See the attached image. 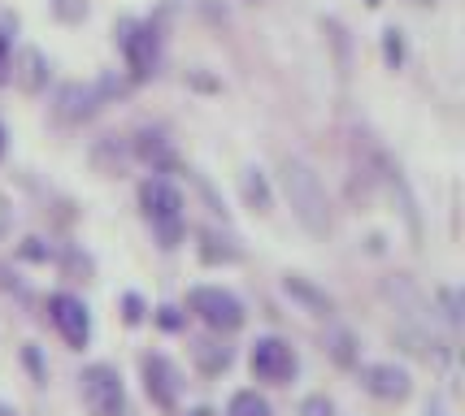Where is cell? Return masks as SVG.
Masks as SVG:
<instances>
[{"label": "cell", "instance_id": "6da1fadb", "mask_svg": "<svg viewBox=\"0 0 465 416\" xmlns=\"http://www.w3.org/2000/svg\"><path fill=\"white\" fill-rule=\"evenodd\" d=\"M279 174H283V191H287V204H292L296 221L313 238H326L335 230V208H331V196H326L318 169L301 157H283Z\"/></svg>", "mask_w": 465, "mask_h": 416}, {"label": "cell", "instance_id": "7a4b0ae2", "mask_svg": "<svg viewBox=\"0 0 465 416\" xmlns=\"http://www.w3.org/2000/svg\"><path fill=\"white\" fill-rule=\"evenodd\" d=\"M140 208L148 226H153V235L162 247H179L183 243V196L170 187L165 179H148L140 187Z\"/></svg>", "mask_w": 465, "mask_h": 416}, {"label": "cell", "instance_id": "3957f363", "mask_svg": "<svg viewBox=\"0 0 465 416\" xmlns=\"http://www.w3.org/2000/svg\"><path fill=\"white\" fill-rule=\"evenodd\" d=\"M187 313L201 321L204 330H213V334H235L248 321L240 295L226 291V286H192L187 291Z\"/></svg>", "mask_w": 465, "mask_h": 416}, {"label": "cell", "instance_id": "277c9868", "mask_svg": "<svg viewBox=\"0 0 465 416\" xmlns=\"http://www.w3.org/2000/svg\"><path fill=\"white\" fill-rule=\"evenodd\" d=\"M248 369L257 382L265 386H292L296 373H301V356H296V347L279 334H265L252 343V352H248Z\"/></svg>", "mask_w": 465, "mask_h": 416}, {"label": "cell", "instance_id": "5b68a950", "mask_svg": "<svg viewBox=\"0 0 465 416\" xmlns=\"http://www.w3.org/2000/svg\"><path fill=\"white\" fill-rule=\"evenodd\" d=\"M79 391H83V403L92 416H122L126 412V386H122V373L114 364H87L79 373Z\"/></svg>", "mask_w": 465, "mask_h": 416}, {"label": "cell", "instance_id": "8992f818", "mask_svg": "<svg viewBox=\"0 0 465 416\" xmlns=\"http://www.w3.org/2000/svg\"><path fill=\"white\" fill-rule=\"evenodd\" d=\"M140 377H143V395L153 399L162 412H174L183 395V369L165 352H143L140 356Z\"/></svg>", "mask_w": 465, "mask_h": 416}, {"label": "cell", "instance_id": "52a82bcc", "mask_svg": "<svg viewBox=\"0 0 465 416\" xmlns=\"http://www.w3.org/2000/svg\"><path fill=\"white\" fill-rule=\"evenodd\" d=\"M48 321H53V330L61 334V343L74 347V352H83L92 343V313H87V304L79 295H70V291L48 295Z\"/></svg>", "mask_w": 465, "mask_h": 416}, {"label": "cell", "instance_id": "ba28073f", "mask_svg": "<svg viewBox=\"0 0 465 416\" xmlns=\"http://www.w3.org/2000/svg\"><path fill=\"white\" fill-rule=\"evenodd\" d=\"M361 386L365 395L383 399V403H405L413 395V377H409L405 364L396 360H379V364H365L361 369Z\"/></svg>", "mask_w": 465, "mask_h": 416}, {"label": "cell", "instance_id": "9c48e42d", "mask_svg": "<svg viewBox=\"0 0 465 416\" xmlns=\"http://www.w3.org/2000/svg\"><path fill=\"white\" fill-rule=\"evenodd\" d=\"M231 360H235V352H231L226 334L196 338V343H192V364H196V373H204V377H223L226 369H231Z\"/></svg>", "mask_w": 465, "mask_h": 416}, {"label": "cell", "instance_id": "30bf717a", "mask_svg": "<svg viewBox=\"0 0 465 416\" xmlns=\"http://www.w3.org/2000/svg\"><path fill=\"white\" fill-rule=\"evenodd\" d=\"M122 48H126V61H131V74L143 79V74L153 70V61H157V35H153L148 26H126Z\"/></svg>", "mask_w": 465, "mask_h": 416}, {"label": "cell", "instance_id": "8fae6325", "mask_svg": "<svg viewBox=\"0 0 465 416\" xmlns=\"http://www.w3.org/2000/svg\"><path fill=\"white\" fill-rule=\"evenodd\" d=\"M96 104H101V92L96 87H83V82H65L57 92V113L61 121H83L96 113Z\"/></svg>", "mask_w": 465, "mask_h": 416}, {"label": "cell", "instance_id": "7c38bea8", "mask_svg": "<svg viewBox=\"0 0 465 416\" xmlns=\"http://www.w3.org/2000/svg\"><path fill=\"white\" fill-rule=\"evenodd\" d=\"M283 291L296 299V304H301L304 313H313V317H326V321L335 317V299L326 295V291H318V286H313L309 277L287 274V277H283Z\"/></svg>", "mask_w": 465, "mask_h": 416}, {"label": "cell", "instance_id": "4fadbf2b", "mask_svg": "<svg viewBox=\"0 0 465 416\" xmlns=\"http://www.w3.org/2000/svg\"><path fill=\"white\" fill-rule=\"evenodd\" d=\"M9 74L18 79V87H22V92H40V87H44V79H48V70H44V57H40V53H35V48H26V53H22V57H18V65H14Z\"/></svg>", "mask_w": 465, "mask_h": 416}, {"label": "cell", "instance_id": "5bb4252c", "mask_svg": "<svg viewBox=\"0 0 465 416\" xmlns=\"http://www.w3.org/2000/svg\"><path fill=\"white\" fill-rule=\"evenodd\" d=\"M223 416H274V408H270V399L257 395V391H235V395L226 399V412Z\"/></svg>", "mask_w": 465, "mask_h": 416}, {"label": "cell", "instance_id": "9a60e30c", "mask_svg": "<svg viewBox=\"0 0 465 416\" xmlns=\"http://www.w3.org/2000/svg\"><path fill=\"white\" fill-rule=\"evenodd\" d=\"M201 260L204 265H235V260H240V247H235L231 238L201 235Z\"/></svg>", "mask_w": 465, "mask_h": 416}, {"label": "cell", "instance_id": "2e32d148", "mask_svg": "<svg viewBox=\"0 0 465 416\" xmlns=\"http://www.w3.org/2000/svg\"><path fill=\"white\" fill-rule=\"evenodd\" d=\"M240 191H243V199H248V208H257V213H270V187H265L262 169H243Z\"/></svg>", "mask_w": 465, "mask_h": 416}, {"label": "cell", "instance_id": "e0dca14e", "mask_svg": "<svg viewBox=\"0 0 465 416\" xmlns=\"http://www.w3.org/2000/svg\"><path fill=\"white\" fill-rule=\"evenodd\" d=\"M326 347H331V356L340 360V364H348V369L357 364V352H352V347H357V338L348 334V330H331V338H326Z\"/></svg>", "mask_w": 465, "mask_h": 416}, {"label": "cell", "instance_id": "ac0fdd59", "mask_svg": "<svg viewBox=\"0 0 465 416\" xmlns=\"http://www.w3.org/2000/svg\"><path fill=\"white\" fill-rule=\"evenodd\" d=\"M383 57L391 70H401V61H405V40H401V31L396 26H387L383 31Z\"/></svg>", "mask_w": 465, "mask_h": 416}, {"label": "cell", "instance_id": "d6986e66", "mask_svg": "<svg viewBox=\"0 0 465 416\" xmlns=\"http://www.w3.org/2000/svg\"><path fill=\"white\" fill-rule=\"evenodd\" d=\"M143 317H148V304H143L135 291H126V295H122V321H126V325H140Z\"/></svg>", "mask_w": 465, "mask_h": 416}, {"label": "cell", "instance_id": "ffe728a7", "mask_svg": "<svg viewBox=\"0 0 465 416\" xmlns=\"http://www.w3.org/2000/svg\"><path fill=\"white\" fill-rule=\"evenodd\" d=\"M53 14L61 22H83L87 18V0H53Z\"/></svg>", "mask_w": 465, "mask_h": 416}, {"label": "cell", "instance_id": "44dd1931", "mask_svg": "<svg viewBox=\"0 0 465 416\" xmlns=\"http://www.w3.org/2000/svg\"><path fill=\"white\" fill-rule=\"evenodd\" d=\"M153 321H157L162 330H170V334H174V330H183V325H187V313H179L174 304H165V308H157V313H153Z\"/></svg>", "mask_w": 465, "mask_h": 416}, {"label": "cell", "instance_id": "7402d4cb", "mask_svg": "<svg viewBox=\"0 0 465 416\" xmlns=\"http://www.w3.org/2000/svg\"><path fill=\"white\" fill-rule=\"evenodd\" d=\"M301 416H335V403L326 395H304L301 399Z\"/></svg>", "mask_w": 465, "mask_h": 416}, {"label": "cell", "instance_id": "603a6c76", "mask_svg": "<svg viewBox=\"0 0 465 416\" xmlns=\"http://www.w3.org/2000/svg\"><path fill=\"white\" fill-rule=\"evenodd\" d=\"M18 256L22 260H40L44 265V260H53V247H44V238H26V243L18 247Z\"/></svg>", "mask_w": 465, "mask_h": 416}, {"label": "cell", "instance_id": "cb8c5ba5", "mask_svg": "<svg viewBox=\"0 0 465 416\" xmlns=\"http://www.w3.org/2000/svg\"><path fill=\"white\" fill-rule=\"evenodd\" d=\"M22 356H26V369L35 373V382H48V369H44V360H40V352H35V347H26Z\"/></svg>", "mask_w": 465, "mask_h": 416}, {"label": "cell", "instance_id": "d4e9b609", "mask_svg": "<svg viewBox=\"0 0 465 416\" xmlns=\"http://www.w3.org/2000/svg\"><path fill=\"white\" fill-rule=\"evenodd\" d=\"M9 70H14V57H9V35L0 31V82H9Z\"/></svg>", "mask_w": 465, "mask_h": 416}, {"label": "cell", "instance_id": "484cf974", "mask_svg": "<svg viewBox=\"0 0 465 416\" xmlns=\"http://www.w3.org/2000/svg\"><path fill=\"white\" fill-rule=\"evenodd\" d=\"M9 226H14V208H9V199L0 196V238L9 235Z\"/></svg>", "mask_w": 465, "mask_h": 416}, {"label": "cell", "instance_id": "4316f807", "mask_svg": "<svg viewBox=\"0 0 465 416\" xmlns=\"http://www.w3.org/2000/svg\"><path fill=\"white\" fill-rule=\"evenodd\" d=\"M192 416H213V412H209V408H196V412H192Z\"/></svg>", "mask_w": 465, "mask_h": 416}, {"label": "cell", "instance_id": "83f0119b", "mask_svg": "<svg viewBox=\"0 0 465 416\" xmlns=\"http://www.w3.org/2000/svg\"><path fill=\"white\" fill-rule=\"evenodd\" d=\"M0 152H5V126H0Z\"/></svg>", "mask_w": 465, "mask_h": 416}, {"label": "cell", "instance_id": "f1b7e54d", "mask_svg": "<svg viewBox=\"0 0 465 416\" xmlns=\"http://www.w3.org/2000/svg\"><path fill=\"white\" fill-rule=\"evenodd\" d=\"M5 277H9V274H5V269H0V291H5Z\"/></svg>", "mask_w": 465, "mask_h": 416}, {"label": "cell", "instance_id": "f546056e", "mask_svg": "<svg viewBox=\"0 0 465 416\" xmlns=\"http://www.w3.org/2000/svg\"><path fill=\"white\" fill-rule=\"evenodd\" d=\"M413 5H435V0H413Z\"/></svg>", "mask_w": 465, "mask_h": 416}, {"label": "cell", "instance_id": "4dcf8cb0", "mask_svg": "<svg viewBox=\"0 0 465 416\" xmlns=\"http://www.w3.org/2000/svg\"><path fill=\"white\" fill-rule=\"evenodd\" d=\"M365 5H379V0H365Z\"/></svg>", "mask_w": 465, "mask_h": 416}]
</instances>
